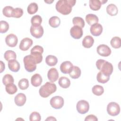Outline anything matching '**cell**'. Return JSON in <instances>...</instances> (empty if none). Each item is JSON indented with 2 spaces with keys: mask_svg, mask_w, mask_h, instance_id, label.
I'll use <instances>...</instances> for the list:
<instances>
[{
  "mask_svg": "<svg viewBox=\"0 0 121 121\" xmlns=\"http://www.w3.org/2000/svg\"><path fill=\"white\" fill-rule=\"evenodd\" d=\"M81 71L80 68L76 66H74L72 71L69 73V76L73 79L78 78L81 75Z\"/></svg>",
  "mask_w": 121,
  "mask_h": 121,
  "instance_id": "obj_24",
  "label": "cell"
},
{
  "mask_svg": "<svg viewBox=\"0 0 121 121\" xmlns=\"http://www.w3.org/2000/svg\"><path fill=\"white\" fill-rule=\"evenodd\" d=\"M54 1V0H44V2L48 3V4H51L52 2H53Z\"/></svg>",
  "mask_w": 121,
  "mask_h": 121,
  "instance_id": "obj_45",
  "label": "cell"
},
{
  "mask_svg": "<svg viewBox=\"0 0 121 121\" xmlns=\"http://www.w3.org/2000/svg\"><path fill=\"white\" fill-rule=\"evenodd\" d=\"M72 63L69 61H65L60 65V71L63 74H69L73 68Z\"/></svg>",
  "mask_w": 121,
  "mask_h": 121,
  "instance_id": "obj_13",
  "label": "cell"
},
{
  "mask_svg": "<svg viewBox=\"0 0 121 121\" xmlns=\"http://www.w3.org/2000/svg\"><path fill=\"white\" fill-rule=\"evenodd\" d=\"M23 14V10L19 8L14 9L12 17L15 18H19L22 16Z\"/></svg>",
  "mask_w": 121,
  "mask_h": 121,
  "instance_id": "obj_41",
  "label": "cell"
},
{
  "mask_svg": "<svg viewBox=\"0 0 121 121\" xmlns=\"http://www.w3.org/2000/svg\"><path fill=\"white\" fill-rule=\"evenodd\" d=\"M9 29V23L4 20L0 21V33H5L7 32Z\"/></svg>",
  "mask_w": 121,
  "mask_h": 121,
  "instance_id": "obj_39",
  "label": "cell"
},
{
  "mask_svg": "<svg viewBox=\"0 0 121 121\" xmlns=\"http://www.w3.org/2000/svg\"><path fill=\"white\" fill-rule=\"evenodd\" d=\"M33 43V40L28 37L24 38L23 39L19 44V49L23 51L28 50L29 48L32 45Z\"/></svg>",
  "mask_w": 121,
  "mask_h": 121,
  "instance_id": "obj_14",
  "label": "cell"
},
{
  "mask_svg": "<svg viewBox=\"0 0 121 121\" xmlns=\"http://www.w3.org/2000/svg\"><path fill=\"white\" fill-rule=\"evenodd\" d=\"M72 23L74 26H77L83 28L85 26V21L84 19L79 17H75L72 19Z\"/></svg>",
  "mask_w": 121,
  "mask_h": 121,
  "instance_id": "obj_31",
  "label": "cell"
},
{
  "mask_svg": "<svg viewBox=\"0 0 121 121\" xmlns=\"http://www.w3.org/2000/svg\"><path fill=\"white\" fill-rule=\"evenodd\" d=\"M78 112L80 114H85L87 112L89 109V104L87 101L84 100L79 101L76 105Z\"/></svg>",
  "mask_w": 121,
  "mask_h": 121,
  "instance_id": "obj_7",
  "label": "cell"
},
{
  "mask_svg": "<svg viewBox=\"0 0 121 121\" xmlns=\"http://www.w3.org/2000/svg\"><path fill=\"white\" fill-rule=\"evenodd\" d=\"M76 2L75 0H59L56 3V9L62 15H68L71 12L72 8Z\"/></svg>",
  "mask_w": 121,
  "mask_h": 121,
  "instance_id": "obj_1",
  "label": "cell"
},
{
  "mask_svg": "<svg viewBox=\"0 0 121 121\" xmlns=\"http://www.w3.org/2000/svg\"><path fill=\"white\" fill-rule=\"evenodd\" d=\"M97 69L104 74L110 76L113 72V66L111 63L103 59H99L96 62Z\"/></svg>",
  "mask_w": 121,
  "mask_h": 121,
  "instance_id": "obj_2",
  "label": "cell"
},
{
  "mask_svg": "<svg viewBox=\"0 0 121 121\" xmlns=\"http://www.w3.org/2000/svg\"><path fill=\"white\" fill-rule=\"evenodd\" d=\"M58 83L61 87L67 88L70 85V81L66 77H61L59 79Z\"/></svg>",
  "mask_w": 121,
  "mask_h": 121,
  "instance_id": "obj_23",
  "label": "cell"
},
{
  "mask_svg": "<svg viewBox=\"0 0 121 121\" xmlns=\"http://www.w3.org/2000/svg\"><path fill=\"white\" fill-rule=\"evenodd\" d=\"M50 104L52 108L55 109H60L64 105V99L60 96H55L50 99Z\"/></svg>",
  "mask_w": 121,
  "mask_h": 121,
  "instance_id": "obj_8",
  "label": "cell"
},
{
  "mask_svg": "<svg viewBox=\"0 0 121 121\" xmlns=\"http://www.w3.org/2000/svg\"><path fill=\"white\" fill-rule=\"evenodd\" d=\"M110 43L112 47L115 49L120 48L121 46V40L119 37H113L110 41Z\"/></svg>",
  "mask_w": 121,
  "mask_h": 121,
  "instance_id": "obj_30",
  "label": "cell"
},
{
  "mask_svg": "<svg viewBox=\"0 0 121 121\" xmlns=\"http://www.w3.org/2000/svg\"><path fill=\"white\" fill-rule=\"evenodd\" d=\"M4 57L5 59L9 61L11 60L16 59L17 58V55L15 52L12 50H8L5 52L4 54Z\"/></svg>",
  "mask_w": 121,
  "mask_h": 121,
  "instance_id": "obj_33",
  "label": "cell"
},
{
  "mask_svg": "<svg viewBox=\"0 0 121 121\" xmlns=\"http://www.w3.org/2000/svg\"><path fill=\"white\" fill-rule=\"evenodd\" d=\"M85 19L87 23L90 26L97 23L99 20L97 16L93 14H88L86 15Z\"/></svg>",
  "mask_w": 121,
  "mask_h": 121,
  "instance_id": "obj_21",
  "label": "cell"
},
{
  "mask_svg": "<svg viewBox=\"0 0 121 121\" xmlns=\"http://www.w3.org/2000/svg\"><path fill=\"white\" fill-rule=\"evenodd\" d=\"M41 120V115L39 113L37 112H32L29 116V120L30 121H40Z\"/></svg>",
  "mask_w": 121,
  "mask_h": 121,
  "instance_id": "obj_40",
  "label": "cell"
},
{
  "mask_svg": "<svg viewBox=\"0 0 121 121\" xmlns=\"http://www.w3.org/2000/svg\"><path fill=\"white\" fill-rule=\"evenodd\" d=\"M98 120L96 116L93 114H90L87 115L86 118L85 119V121H97Z\"/></svg>",
  "mask_w": 121,
  "mask_h": 121,
  "instance_id": "obj_42",
  "label": "cell"
},
{
  "mask_svg": "<svg viewBox=\"0 0 121 121\" xmlns=\"http://www.w3.org/2000/svg\"><path fill=\"white\" fill-rule=\"evenodd\" d=\"M90 31L93 35L95 36H99L103 32V26L100 24H95L91 26Z\"/></svg>",
  "mask_w": 121,
  "mask_h": 121,
  "instance_id": "obj_15",
  "label": "cell"
},
{
  "mask_svg": "<svg viewBox=\"0 0 121 121\" xmlns=\"http://www.w3.org/2000/svg\"><path fill=\"white\" fill-rule=\"evenodd\" d=\"M96 79L99 83L104 84L107 82L110 79V76H107L102 73L101 71L99 72L96 76Z\"/></svg>",
  "mask_w": 121,
  "mask_h": 121,
  "instance_id": "obj_25",
  "label": "cell"
},
{
  "mask_svg": "<svg viewBox=\"0 0 121 121\" xmlns=\"http://www.w3.org/2000/svg\"><path fill=\"white\" fill-rule=\"evenodd\" d=\"M45 62L49 66H54L58 62V59L55 56L49 55L45 58Z\"/></svg>",
  "mask_w": 121,
  "mask_h": 121,
  "instance_id": "obj_27",
  "label": "cell"
},
{
  "mask_svg": "<svg viewBox=\"0 0 121 121\" xmlns=\"http://www.w3.org/2000/svg\"><path fill=\"white\" fill-rule=\"evenodd\" d=\"M45 121H56V119L52 116H50L48 117L46 120Z\"/></svg>",
  "mask_w": 121,
  "mask_h": 121,
  "instance_id": "obj_44",
  "label": "cell"
},
{
  "mask_svg": "<svg viewBox=\"0 0 121 121\" xmlns=\"http://www.w3.org/2000/svg\"><path fill=\"white\" fill-rule=\"evenodd\" d=\"M14 8L10 6L5 7L2 9V13L3 15L8 17H12Z\"/></svg>",
  "mask_w": 121,
  "mask_h": 121,
  "instance_id": "obj_36",
  "label": "cell"
},
{
  "mask_svg": "<svg viewBox=\"0 0 121 121\" xmlns=\"http://www.w3.org/2000/svg\"><path fill=\"white\" fill-rule=\"evenodd\" d=\"M56 90L57 86L55 84L47 82L40 88L39 93L41 97L46 98L55 92Z\"/></svg>",
  "mask_w": 121,
  "mask_h": 121,
  "instance_id": "obj_3",
  "label": "cell"
},
{
  "mask_svg": "<svg viewBox=\"0 0 121 121\" xmlns=\"http://www.w3.org/2000/svg\"><path fill=\"white\" fill-rule=\"evenodd\" d=\"M0 73H2L4 70H5V64L1 60L0 61Z\"/></svg>",
  "mask_w": 121,
  "mask_h": 121,
  "instance_id": "obj_43",
  "label": "cell"
},
{
  "mask_svg": "<svg viewBox=\"0 0 121 121\" xmlns=\"http://www.w3.org/2000/svg\"><path fill=\"white\" fill-rule=\"evenodd\" d=\"M26 100V95L22 93L17 94L14 98L15 104L18 106H22L25 104Z\"/></svg>",
  "mask_w": 121,
  "mask_h": 121,
  "instance_id": "obj_17",
  "label": "cell"
},
{
  "mask_svg": "<svg viewBox=\"0 0 121 121\" xmlns=\"http://www.w3.org/2000/svg\"><path fill=\"white\" fill-rule=\"evenodd\" d=\"M42 78L41 76L38 73H36L32 76L31 78V84L35 87L40 86L42 82Z\"/></svg>",
  "mask_w": 121,
  "mask_h": 121,
  "instance_id": "obj_19",
  "label": "cell"
},
{
  "mask_svg": "<svg viewBox=\"0 0 121 121\" xmlns=\"http://www.w3.org/2000/svg\"><path fill=\"white\" fill-rule=\"evenodd\" d=\"M97 53L103 57H108L111 54V50L110 47L105 44H100L96 48Z\"/></svg>",
  "mask_w": 121,
  "mask_h": 121,
  "instance_id": "obj_9",
  "label": "cell"
},
{
  "mask_svg": "<svg viewBox=\"0 0 121 121\" xmlns=\"http://www.w3.org/2000/svg\"><path fill=\"white\" fill-rule=\"evenodd\" d=\"M38 9V5L35 2H32L28 6L27 11L28 14L32 15L35 14L37 11Z\"/></svg>",
  "mask_w": 121,
  "mask_h": 121,
  "instance_id": "obj_35",
  "label": "cell"
},
{
  "mask_svg": "<svg viewBox=\"0 0 121 121\" xmlns=\"http://www.w3.org/2000/svg\"><path fill=\"white\" fill-rule=\"evenodd\" d=\"M106 12L110 16H114L118 14V9L115 4H110L106 7Z\"/></svg>",
  "mask_w": 121,
  "mask_h": 121,
  "instance_id": "obj_22",
  "label": "cell"
},
{
  "mask_svg": "<svg viewBox=\"0 0 121 121\" xmlns=\"http://www.w3.org/2000/svg\"><path fill=\"white\" fill-rule=\"evenodd\" d=\"M43 52V48L40 45H35L31 50L30 55L33 57L36 64L40 63L43 60L42 54Z\"/></svg>",
  "mask_w": 121,
  "mask_h": 121,
  "instance_id": "obj_5",
  "label": "cell"
},
{
  "mask_svg": "<svg viewBox=\"0 0 121 121\" xmlns=\"http://www.w3.org/2000/svg\"><path fill=\"white\" fill-rule=\"evenodd\" d=\"M14 78L10 74H7L5 75L2 78V83L5 86L10 83H14Z\"/></svg>",
  "mask_w": 121,
  "mask_h": 121,
  "instance_id": "obj_37",
  "label": "cell"
},
{
  "mask_svg": "<svg viewBox=\"0 0 121 121\" xmlns=\"http://www.w3.org/2000/svg\"><path fill=\"white\" fill-rule=\"evenodd\" d=\"M18 42V39L17 36L13 34H10L6 36L5 38V42L6 44L10 47H15Z\"/></svg>",
  "mask_w": 121,
  "mask_h": 121,
  "instance_id": "obj_12",
  "label": "cell"
},
{
  "mask_svg": "<svg viewBox=\"0 0 121 121\" xmlns=\"http://www.w3.org/2000/svg\"><path fill=\"white\" fill-rule=\"evenodd\" d=\"M47 77L51 82H55L59 78V73L57 69L55 68L50 69L48 72Z\"/></svg>",
  "mask_w": 121,
  "mask_h": 121,
  "instance_id": "obj_16",
  "label": "cell"
},
{
  "mask_svg": "<svg viewBox=\"0 0 121 121\" xmlns=\"http://www.w3.org/2000/svg\"><path fill=\"white\" fill-rule=\"evenodd\" d=\"M90 8L95 11L98 10L101 7V3L99 0H90L89 1Z\"/></svg>",
  "mask_w": 121,
  "mask_h": 121,
  "instance_id": "obj_28",
  "label": "cell"
},
{
  "mask_svg": "<svg viewBox=\"0 0 121 121\" xmlns=\"http://www.w3.org/2000/svg\"><path fill=\"white\" fill-rule=\"evenodd\" d=\"M25 69L29 72L34 71L36 69V63L31 55H28L24 57L23 59Z\"/></svg>",
  "mask_w": 121,
  "mask_h": 121,
  "instance_id": "obj_4",
  "label": "cell"
},
{
  "mask_svg": "<svg viewBox=\"0 0 121 121\" xmlns=\"http://www.w3.org/2000/svg\"><path fill=\"white\" fill-rule=\"evenodd\" d=\"M8 67L11 71L17 72L20 69V64L16 59L11 60L8 62Z\"/></svg>",
  "mask_w": 121,
  "mask_h": 121,
  "instance_id": "obj_18",
  "label": "cell"
},
{
  "mask_svg": "<svg viewBox=\"0 0 121 121\" xmlns=\"http://www.w3.org/2000/svg\"><path fill=\"white\" fill-rule=\"evenodd\" d=\"M5 90L9 95H13L17 91V86L13 83H10L5 86Z\"/></svg>",
  "mask_w": 121,
  "mask_h": 121,
  "instance_id": "obj_29",
  "label": "cell"
},
{
  "mask_svg": "<svg viewBox=\"0 0 121 121\" xmlns=\"http://www.w3.org/2000/svg\"><path fill=\"white\" fill-rule=\"evenodd\" d=\"M100 1H101V3L102 4H104L105 2H106L107 1V0H101Z\"/></svg>",
  "mask_w": 121,
  "mask_h": 121,
  "instance_id": "obj_46",
  "label": "cell"
},
{
  "mask_svg": "<svg viewBox=\"0 0 121 121\" xmlns=\"http://www.w3.org/2000/svg\"><path fill=\"white\" fill-rule=\"evenodd\" d=\"M94 43V39L90 35L86 36L82 41V45L86 48H91Z\"/></svg>",
  "mask_w": 121,
  "mask_h": 121,
  "instance_id": "obj_20",
  "label": "cell"
},
{
  "mask_svg": "<svg viewBox=\"0 0 121 121\" xmlns=\"http://www.w3.org/2000/svg\"><path fill=\"white\" fill-rule=\"evenodd\" d=\"M107 112L111 116H117L120 112V105L114 102L109 103L107 106Z\"/></svg>",
  "mask_w": 121,
  "mask_h": 121,
  "instance_id": "obj_6",
  "label": "cell"
},
{
  "mask_svg": "<svg viewBox=\"0 0 121 121\" xmlns=\"http://www.w3.org/2000/svg\"><path fill=\"white\" fill-rule=\"evenodd\" d=\"M60 23V18L57 16H52L51 17L49 20V24L50 26L53 28L58 27Z\"/></svg>",
  "mask_w": 121,
  "mask_h": 121,
  "instance_id": "obj_26",
  "label": "cell"
},
{
  "mask_svg": "<svg viewBox=\"0 0 121 121\" xmlns=\"http://www.w3.org/2000/svg\"><path fill=\"white\" fill-rule=\"evenodd\" d=\"M18 86L20 89L26 90L29 86V81L26 78H22L19 81Z\"/></svg>",
  "mask_w": 121,
  "mask_h": 121,
  "instance_id": "obj_38",
  "label": "cell"
},
{
  "mask_svg": "<svg viewBox=\"0 0 121 121\" xmlns=\"http://www.w3.org/2000/svg\"><path fill=\"white\" fill-rule=\"evenodd\" d=\"M30 32L31 35L35 38H41L43 34V28L42 26H31L30 29Z\"/></svg>",
  "mask_w": 121,
  "mask_h": 121,
  "instance_id": "obj_10",
  "label": "cell"
},
{
  "mask_svg": "<svg viewBox=\"0 0 121 121\" xmlns=\"http://www.w3.org/2000/svg\"><path fill=\"white\" fill-rule=\"evenodd\" d=\"M82 28L77 26H74L70 30V34L72 38L76 39H80L83 35Z\"/></svg>",
  "mask_w": 121,
  "mask_h": 121,
  "instance_id": "obj_11",
  "label": "cell"
},
{
  "mask_svg": "<svg viewBox=\"0 0 121 121\" xmlns=\"http://www.w3.org/2000/svg\"><path fill=\"white\" fill-rule=\"evenodd\" d=\"M92 91L95 95L97 96H100L104 93V89L102 86L96 85L92 87Z\"/></svg>",
  "mask_w": 121,
  "mask_h": 121,
  "instance_id": "obj_34",
  "label": "cell"
},
{
  "mask_svg": "<svg viewBox=\"0 0 121 121\" xmlns=\"http://www.w3.org/2000/svg\"><path fill=\"white\" fill-rule=\"evenodd\" d=\"M42 22V18L39 15H36L33 16L31 19V23L32 26H41Z\"/></svg>",
  "mask_w": 121,
  "mask_h": 121,
  "instance_id": "obj_32",
  "label": "cell"
}]
</instances>
